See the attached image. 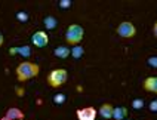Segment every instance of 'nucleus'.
<instances>
[{
  "mask_svg": "<svg viewBox=\"0 0 157 120\" xmlns=\"http://www.w3.org/2000/svg\"><path fill=\"white\" fill-rule=\"evenodd\" d=\"M43 24H44V27H46V30H55L56 28V25H58V19L55 17H46L43 19Z\"/></svg>",
  "mask_w": 157,
  "mask_h": 120,
  "instance_id": "ddd939ff",
  "label": "nucleus"
},
{
  "mask_svg": "<svg viewBox=\"0 0 157 120\" xmlns=\"http://www.w3.org/2000/svg\"><path fill=\"white\" fill-rule=\"evenodd\" d=\"M70 6H71L70 0H61V2H59V8L61 9H67V8H70Z\"/></svg>",
  "mask_w": 157,
  "mask_h": 120,
  "instance_id": "a211bd4d",
  "label": "nucleus"
},
{
  "mask_svg": "<svg viewBox=\"0 0 157 120\" xmlns=\"http://www.w3.org/2000/svg\"><path fill=\"white\" fill-rule=\"evenodd\" d=\"M10 53L12 55H21V56H24V58H28L30 55H31V48L30 46H19V48H13V49H10Z\"/></svg>",
  "mask_w": 157,
  "mask_h": 120,
  "instance_id": "f8f14e48",
  "label": "nucleus"
},
{
  "mask_svg": "<svg viewBox=\"0 0 157 120\" xmlns=\"http://www.w3.org/2000/svg\"><path fill=\"white\" fill-rule=\"evenodd\" d=\"M116 33H117V36H120L123 39H132L133 36L136 34V28H135V25L132 24L131 21H123V22H120L117 25Z\"/></svg>",
  "mask_w": 157,
  "mask_h": 120,
  "instance_id": "20e7f679",
  "label": "nucleus"
},
{
  "mask_svg": "<svg viewBox=\"0 0 157 120\" xmlns=\"http://www.w3.org/2000/svg\"><path fill=\"white\" fill-rule=\"evenodd\" d=\"M153 33H154V36H156V39H157V21L154 22V25H153Z\"/></svg>",
  "mask_w": 157,
  "mask_h": 120,
  "instance_id": "412c9836",
  "label": "nucleus"
},
{
  "mask_svg": "<svg viewBox=\"0 0 157 120\" xmlns=\"http://www.w3.org/2000/svg\"><path fill=\"white\" fill-rule=\"evenodd\" d=\"M83 53H85V49L77 45V46H73V49H70V55L74 58V60H80L82 56H83Z\"/></svg>",
  "mask_w": 157,
  "mask_h": 120,
  "instance_id": "4468645a",
  "label": "nucleus"
},
{
  "mask_svg": "<svg viewBox=\"0 0 157 120\" xmlns=\"http://www.w3.org/2000/svg\"><path fill=\"white\" fill-rule=\"evenodd\" d=\"M124 120H132V119H124Z\"/></svg>",
  "mask_w": 157,
  "mask_h": 120,
  "instance_id": "b1692460",
  "label": "nucleus"
},
{
  "mask_svg": "<svg viewBox=\"0 0 157 120\" xmlns=\"http://www.w3.org/2000/svg\"><path fill=\"white\" fill-rule=\"evenodd\" d=\"M17 18L19 19V21H27V19H28V15H27L25 12H18Z\"/></svg>",
  "mask_w": 157,
  "mask_h": 120,
  "instance_id": "6ab92c4d",
  "label": "nucleus"
},
{
  "mask_svg": "<svg viewBox=\"0 0 157 120\" xmlns=\"http://www.w3.org/2000/svg\"><path fill=\"white\" fill-rule=\"evenodd\" d=\"M53 103L55 104H64L65 103V95L64 94H56L53 96Z\"/></svg>",
  "mask_w": 157,
  "mask_h": 120,
  "instance_id": "dca6fc26",
  "label": "nucleus"
},
{
  "mask_svg": "<svg viewBox=\"0 0 157 120\" xmlns=\"http://www.w3.org/2000/svg\"><path fill=\"white\" fill-rule=\"evenodd\" d=\"M0 120H10V119H8L6 116H3V117H2V119H0Z\"/></svg>",
  "mask_w": 157,
  "mask_h": 120,
  "instance_id": "5701e85b",
  "label": "nucleus"
},
{
  "mask_svg": "<svg viewBox=\"0 0 157 120\" xmlns=\"http://www.w3.org/2000/svg\"><path fill=\"white\" fill-rule=\"evenodd\" d=\"M142 87L147 91V92H151V94H157V76L154 77H147L142 83Z\"/></svg>",
  "mask_w": 157,
  "mask_h": 120,
  "instance_id": "6e6552de",
  "label": "nucleus"
},
{
  "mask_svg": "<svg viewBox=\"0 0 157 120\" xmlns=\"http://www.w3.org/2000/svg\"><path fill=\"white\" fill-rule=\"evenodd\" d=\"M21 120H24V119H21Z\"/></svg>",
  "mask_w": 157,
  "mask_h": 120,
  "instance_id": "393cba45",
  "label": "nucleus"
},
{
  "mask_svg": "<svg viewBox=\"0 0 157 120\" xmlns=\"http://www.w3.org/2000/svg\"><path fill=\"white\" fill-rule=\"evenodd\" d=\"M148 65L153 68H157V56H150L148 58Z\"/></svg>",
  "mask_w": 157,
  "mask_h": 120,
  "instance_id": "f3484780",
  "label": "nucleus"
},
{
  "mask_svg": "<svg viewBox=\"0 0 157 120\" xmlns=\"http://www.w3.org/2000/svg\"><path fill=\"white\" fill-rule=\"evenodd\" d=\"M15 73H17L18 82H27V80H31V79H34L39 76L40 67H39L37 64H34V62L24 61V62H21L17 67Z\"/></svg>",
  "mask_w": 157,
  "mask_h": 120,
  "instance_id": "f257e3e1",
  "label": "nucleus"
},
{
  "mask_svg": "<svg viewBox=\"0 0 157 120\" xmlns=\"http://www.w3.org/2000/svg\"><path fill=\"white\" fill-rule=\"evenodd\" d=\"M150 110H151L153 113H157V99L150 103Z\"/></svg>",
  "mask_w": 157,
  "mask_h": 120,
  "instance_id": "aec40b11",
  "label": "nucleus"
},
{
  "mask_svg": "<svg viewBox=\"0 0 157 120\" xmlns=\"http://www.w3.org/2000/svg\"><path fill=\"white\" fill-rule=\"evenodd\" d=\"M31 43L36 48H46L49 43V36L46 34V31H36L31 36Z\"/></svg>",
  "mask_w": 157,
  "mask_h": 120,
  "instance_id": "39448f33",
  "label": "nucleus"
},
{
  "mask_svg": "<svg viewBox=\"0 0 157 120\" xmlns=\"http://www.w3.org/2000/svg\"><path fill=\"white\" fill-rule=\"evenodd\" d=\"M5 116H6L8 119H10V120H21V119H24V113H22V110H19L18 107H10V108H8Z\"/></svg>",
  "mask_w": 157,
  "mask_h": 120,
  "instance_id": "1a4fd4ad",
  "label": "nucleus"
},
{
  "mask_svg": "<svg viewBox=\"0 0 157 120\" xmlns=\"http://www.w3.org/2000/svg\"><path fill=\"white\" fill-rule=\"evenodd\" d=\"M113 119L114 120H124V119H128V108H126V107H114Z\"/></svg>",
  "mask_w": 157,
  "mask_h": 120,
  "instance_id": "9d476101",
  "label": "nucleus"
},
{
  "mask_svg": "<svg viewBox=\"0 0 157 120\" xmlns=\"http://www.w3.org/2000/svg\"><path fill=\"white\" fill-rule=\"evenodd\" d=\"M5 43V37H3V34H2V31H0V46Z\"/></svg>",
  "mask_w": 157,
  "mask_h": 120,
  "instance_id": "4be33fe9",
  "label": "nucleus"
},
{
  "mask_svg": "<svg viewBox=\"0 0 157 120\" xmlns=\"http://www.w3.org/2000/svg\"><path fill=\"white\" fill-rule=\"evenodd\" d=\"M85 37V30L83 27L78 24H71L68 25L67 31H65V42L71 45V46H77Z\"/></svg>",
  "mask_w": 157,
  "mask_h": 120,
  "instance_id": "f03ea898",
  "label": "nucleus"
},
{
  "mask_svg": "<svg viewBox=\"0 0 157 120\" xmlns=\"http://www.w3.org/2000/svg\"><path fill=\"white\" fill-rule=\"evenodd\" d=\"M68 79V73L65 68H55L48 74V83L51 87H59Z\"/></svg>",
  "mask_w": 157,
  "mask_h": 120,
  "instance_id": "7ed1b4c3",
  "label": "nucleus"
},
{
  "mask_svg": "<svg viewBox=\"0 0 157 120\" xmlns=\"http://www.w3.org/2000/svg\"><path fill=\"white\" fill-rule=\"evenodd\" d=\"M53 55H55L56 58L65 60V58H68V56H70V48H68V46H58V48H55Z\"/></svg>",
  "mask_w": 157,
  "mask_h": 120,
  "instance_id": "9b49d317",
  "label": "nucleus"
},
{
  "mask_svg": "<svg viewBox=\"0 0 157 120\" xmlns=\"http://www.w3.org/2000/svg\"><path fill=\"white\" fill-rule=\"evenodd\" d=\"M113 110H114V107L111 105V104L105 103V104H102V105L99 107L98 114H99L104 120H113Z\"/></svg>",
  "mask_w": 157,
  "mask_h": 120,
  "instance_id": "0eeeda50",
  "label": "nucleus"
},
{
  "mask_svg": "<svg viewBox=\"0 0 157 120\" xmlns=\"http://www.w3.org/2000/svg\"><path fill=\"white\" fill-rule=\"evenodd\" d=\"M132 107H133L135 110H141V108L144 107V101H142L141 98H136V99L132 101Z\"/></svg>",
  "mask_w": 157,
  "mask_h": 120,
  "instance_id": "2eb2a0df",
  "label": "nucleus"
},
{
  "mask_svg": "<svg viewBox=\"0 0 157 120\" xmlns=\"http://www.w3.org/2000/svg\"><path fill=\"white\" fill-rule=\"evenodd\" d=\"M96 114H98V111L94 107H85V108H80L76 111V116L78 120H95Z\"/></svg>",
  "mask_w": 157,
  "mask_h": 120,
  "instance_id": "423d86ee",
  "label": "nucleus"
}]
</instances>
